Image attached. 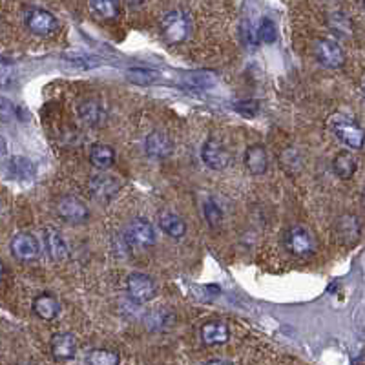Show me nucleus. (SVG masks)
Wrapping results in <instances>:
<instances>
[{"label":"nucleus","mask_w":365,"mask_h":365,"mask_svg":"<svg viewBox=\"0 0 365 365\" xmlns=\"http://www.w3.org/2000/svg\"><path fill=\"white\" fill-rule=\"evenodd\" d=\"M192 18L183 9H172L161 18V37L168 44H181L192 35Z\"/></svg>","instance_id":"nucleus-1"},{"label":"nucleus","mask_w":365,"mask_h":365,"mask_svg":"<svg viewBox=\"0 0 365 365\" xmlns=\"http://www.w3.org/2000/svg\"><path fill=\"white\" fill-rule=\"evenodd\" d=\"M24 24L35 35H52L59 30V20L42 8H28L24 11Z\"/></svg>","instance_id":"nucleus-2"},{"label":"nucleus","mask_w":365,"mask_h":365,"mask_svg":"<svg viewBox=\"0 0 365 365\" xmlns=\"http://www.w3.org/2000/svg\"><path fill=\"white\" fill-rule=\"evenodd\" d=\"M124 239L128 245L133 246H152L157 239L154 225L150 221L143 220V217H136L133 221L126 225L124 229Z\"/></svg>","instance_id":"nucleus-3"},{"label":"nucleus","mask_w":365,"mask_h":365,"mask_svg":"<svg viewBox=\"0 0 365 365\" xmlns=\"http://www.w3.org/2000/svg\"><path fill=\"white\" fill-rule=\"evenodd\" d=\"M128 296L137 304H146L157 294V285L150 276L143 273H132L126 280Z\"/></svg>","instance_id":"nucleus-4"},{"label":"nucleus","mask_w":365,"mask_h":365,"mask_svg":"<svg viewBox=\"0 0 365 365\" xmlns=\"http://www.w3.org/2000/svg\"><path fill=\"white\" fill-rule=\"evenodd\" d=\"M285 246L291 254L298 256V258H305V256L313 254L314 239L305 227H299L298 225V227H292V229L287 230Z\"/></svg>","instance_id":"nucleus-5"},{"label":"nucleus","mask_w":365,"mask_h":365,"mask_svg":"<svg viewBox=\"0 0 365 365\" xmlns=\"http://www.w3.org/2000/svg\"><path fill=\"white\" fill-rule=\"evenodd\" d=\"M333 130H335L336 137L343 145H347L349 148H361L365 143V130L358 123L351 119H336L333 124Z\"/></svg>","instance_id":"nucleus-6"},{"label":"nucleus","mask_w":365,"mask_h":365,"mask_svg":"<svg viewBox=\"0 0 365 365\" xmlns=\"http://www.w3.org/2000/svg\"><path fill=\"white\" fill-rule=\"evenodd\" d=\"M314 53H316V59L323 64L325 68H342L345 64V53L343 49L336 44L335 40L330 39H320L314 42Z\"/></svg>","instance_id":"nucleus-7"},{"label":"nucleus","mask_w":365,"mask_h":365,"mask_svg":"<svg viewBox=\"0 0 365 365\" xmlns=\"http://www.w3.org/2000/svg\"><path fill=\"white\" fill-rule=\"evenodd\" d=\"M57 214L68 223H84L88 220V208L75 196H62L57 201Z\"/></svg>","instance_id":"nucleus-8"},{"label":"nucleus","mask_w":365,"mask_h":365,"mask_svg":"<svg viewBox=\"0 0 365 365\" xmlns=\"http://www.w3.org/2000/svg\"><path fill=\"white\" fill-rule=\"evenodd\" d=\"M203 163L212 170H223L230 163V152L217 139H208L201 150Z\"/></svg>","instance_id":"nucleus-9"},{"label":"nucleus","mask_w":365,"mask_h":365,"mask_svg":"<svg viewBox=\"0 0 365 365\" xmlns=\"http://www.w3.org/2000/svg\"><path fill=\"white\" fill-rule=\"evenodd\" d=\"M40 252V243L33 234L20 232L11 239V254L20 261L35 260Z\"/></svg>","instance_id":"nucleus-10"},{"label":"nucleus","mask_w":365,"mask_h":365,"mask_svg":"<svg viewBox=\"0 0 365 365\" xmlns=\"http://www.w3.org/2000/svg\"><path fill=\"white\" fill-rule=\"evenodd\" d=\"M360 234H361V225L357 216L345 214V216H342L338 221H336V236H338V239L343 243V245H347V246L354 245V243L360 239Z\"/></svg>","instance_id":"nucleus-11"},{"label":"nucleus","mask_w":365,"mask_h":365,"mask_svg":"<svg viewBox=\"0 0 365 365\" xmlns=\"http://www.w3.org/2000/svg\"><path fill=\"white\" fill-rule=\"evenodd\" d=\"M52 354L55 360L68 361L77 354V340L71 333H59L52 338Z\"/></svg>","instance_id":"nucleus-12"},{"label":"nucleus","mask_w":365,"mask_h":365,"mask_svg":"<svg viewBox=\"0 0 365 365\" xmlns=\"http://www.w3.org/2000/svg\"><path fill=\"white\" fill-rule=\"evenodd\" d=\"M121 189V183L110 174H99L90 179V190L97 199H110L114 198Z\"/></svg>","instance_id":"nucleus-13"},{"label":"nucleus","mask_w":365,"mask_h":365,"mask_svg":"<svg viewBox=\"0 0 365 365\" xmlns=\"http://www.w3.org/2000/svg\"><path fill=\"white\" fill-rule=\"evenodd\" d=\"M44 246L48 256L53 261H64L68 258V245L61 232L55 229H46L44 232Z\"/></svg>","instance_id":"nucleus-14"},{"label":"nucleus","mask_w":365,"mask_h":365,"mask_svg":"<svg viewBox=\"0 0 365 365\" xmlns=\"http://www.w3.org/2000/svg\"><path fill=\"white\" fill-rule=\"evenodd\" d=\"M245 167H246V170L251 172L252 176H261V174L267 172L268 157H267V152H265L263 146L252 145L246 148Z\"/></svg>","instance_id":"nucleus-15"},{"label":"nucleus","mask_w":365,"mask_h":365,"mask_svg":"<svg viewBox=\"0 0 365 365\" xmlns=\"http://www.w3.org/2000/svg\"><path fill=\"white\" fill-rule=\"evenodd\" d=\"M33 313L44 321H52L61 313V304L52 294H39L33 299Z\"/></svg>","instance_id":"nucleus-16"},{"label":"nucleus","mask_w":365,"mask_h":365,"mask_svg":"<svg viewBox=\"0 0 365 365\" xmlns=\"http://www.w3.org/2000/svg\"><path fill=\"white\" fill-rule=\"evenodd\" d=\"M79 115L80 119L86 124H90V126H99L101 123H104L106 110L101 101L88 99V101H83L79 104Z\"/></svg>","instance_id":"nucleus-17"},{"label":"nucleus","mask_w":365,"mask_h":365,"mask_svg":"<svg viewBox=\"0 0 365 365\" xmlns=\"http://www.w3.org/2000/svg\"><path fill=\"white\" fill-rule=\"evenodd\" d=\"M229 327L223 321H208L201 327V340L205 345H221L229 342Z\"/></svg>","instance_id":"nucleus-18"},{"label":"nucleus","mask_w":365,"mask_h":365,"mask_svg":"<svg viewBox=\"0 0 365 365\" xmlns=\"http://www.w3.org/2000/svg\"><path fill=\"white\" fill-rule=\"evenodd\" d=\"M145 146H146V154H148L150 157H155V159L168 157V155L172 154V148H174L170 139L161 132L150 133V136L146 137Z\"/></svg>","instance_id":"nucleus-19"},{"label":"nucleus","mask_w":365,"mask_h":365,"mask_svg":"<svg viewBox=\"0 0 365 365\" xmlns=\"http://www.w3.org/2000/svg\"><path fill=\"white\" fill-rule=\"evenodd\" d=\"M159 227H161V230H163L167 236H170V238L174 239L183 238L186 234L185 221L181 220L179 216H176V214H172V212L161 214V217H159Z\"/></svg>","instance_id":"nucleus-20"},{"label":"nucleus","mask_w":365,"mask_h":365,"mask_svg":"<svg viewBox=\"0 0 365 365\" xmlns=\"http://www.w3.org/2000/svg\"><path fill=\"white\" fill-rule=\"evenodd\" d=\"M115 161L114 150L106 145H93L90 150V163L99 170H106L110 168Z\"/></svg>","instance_id":"nucleus-21"},{"label":"nucleus","mask_w":365,"mask_h":365,"mask_svg":"<svg viewBox=\"0 0 365 365\" xmlns=\"http://www.w3.org/2000/svg\"><path fill=\"white\" fill-rule=\"evenodd\" d=\"M9 174L18 179H28L35 174V164L31 163L28 157H20V155H15L9 161Z\"/></svg>","instance_id":"nucleus-22"},{"label":"nucleus","mask_w":365,"mask_h":365,"mask_svg":"<svg viewBox=\"0 0 365 365\" xmlns=\"http://www.w3.org/2000/svg\"><path fill=\"white\" fill-rule=\"evenodd\" d=\"M333 167H335V172L342 179H349L357 172V161H354V157L349 152H340L335 157Z\"/></svg>","instance_id":"nucleus-23"},{"label":"nucleus","mask_w":365,"mask_h":365,"mask_svg":"<svg viewBox=\"0 0 365 365\" xmlns=\"http://www.w3.org/2000/svg\"><path fill=\"white\" fill-rule=\"evenodd\" d=\"M119 354L115 351H108V349H93L86 357L88 365H119Z\"/></svg>","instance_id":"nucleus-24"},{"label":"nucleus","mask_w":365,"mask_h":365,"mask_svg":"<svg viewBox=\"0 0 365 365\" xmlns=\"http://www.w3.org/2000/svg\"><path fill=\"white\" fill-rule=\"evenodd\" d=\"M186 84L198 90H208L216 84V77L210 71H192L186 75Z\"/></svg>","instance_id":"nucleus-25"},{"label":"nucleus","mask_w":365,"mask_h":365,"mask_svg":"<svg viewBox=\"0 0 365 365\" xmlns=\"http://www.w3.org/2000/svg\"><path fill=\"white\" fill-rule=\"evenodd\" d=\"M90 8L93 9V13L99 15L102 18H115L119 15V4L117 2H112V0H97V2H92Z\"/></svg>","instance_id":"nucleus-26"},{"label":"nucleus","mask_w":365,"mask_h":365,"mask_svg":"<svg viewBox=\"0 0 365 365\" xmlns=\"http://www.w3.org/2000/svg\"><path fill=\"white\" fill-rule=\"evenodd\" d=\"M329 26L333 28V31L340 33V35H351L352 24L347 17L343 13H333L329 17Z\"/></svg>","instance_id":"nucleus-27"},{"label":"nucleus","mask_w":365,"mask_h":365,"mask_svg":"<svg viewBox=\"0 0 365 365\" xmlns=\"http://www.w3.org/2000/svg\"><path fill=\"white\" fill-rule=\"evenodd\" d=\"M258 39L267 42V44H270V42L276 40V24H274L270 18H261L260 28H258Z\"/></svg>","instance_id":"nucleus-28"},{"label":"nucleus","mask_w":365,"mask_h":365,"mask_svg":"<svg viewBox=\"0 0 365 365\" xmlns=\"http://www.w3.org/2000/svg\"><path fill=\"white\" fill-rule=\"evenodd\" d=\"M128 79L137 84H150L157 79V73L145 70V68H132V70H128Z\"/></svg>","instance_id":"nucleus-29"},{"label":"nucleus","mask_w":365,"mask_h":365,"mask_svg":"<svg viewBox=\"0 0 365 365\" xmlns=\"http://www.w3.org/2000/svg\"><path fill=\"white\" fill-rule=\"evenodd\" d=\"M205 217H207L208 225L210 227H217V225L221 223V217H223V214H221V208L217 207L216 203H205Z\"/></svg>","instance_id":"nucleus-30"},{"label":"nucleus","mask_w":365,"mask_h":365,"mask_svg":"<svg viewBox=\"0 0 365 365\" xmlns=\"http://www.w3.org/2000/svg\"><path fill=\"white\" fill-rule=\"evenodd\" d=\"M238 110L243 112L246 115H254L258 112V102L256 101H245L241 104H238Z\"/></svg>","instance_id":"nucleus-31"},{"label":"nucleus","mask_w":365,"mask_h":365,"mask_svg":"<svg viewBox=\"0 0 365 365\" xmlns=\"http://www.w3.org/2000/svg\"><path fill=\"white\" fill-rule=\"evenodd\" d=\"M9 62L6 61H2V84H8V77H9Z\"/></svg>","instance_id":"nucleus-32"},{"label":"nucleus","mask_w":365,"mask_h":365,"mask_svg":"<svg viewBox=\"0 0 365 365\" xmlns=\"http://www.w3.org/2000/svg\"><path fill=\"white\" fill-rule=\"evenodd\" d=\"M207 365H232V361L221 360V358H217V360H210Z\"/></svg>","instance_id":"nucleus-33"},{"label":"nucleus","mask_w":365,"mask_h":365,"mask_svg":"<svg viewBox=\"0 0 365 365\" xmlns=\"http://www.w3.org/2000/svg\"><path fill=\"white\" fill-rule=\"evenodd\" d=\"M364 11H365V4H364Z\"/></svg>","instance_id":"nucleus-34"},{"label":"nucleus","mask_w":365,"mask_h":365,"mask_svg":"<svg viewBox=\"0 0 365 365\" xmlns=\"http://www.w3.org/2000/svg\"><path fill=\"white\" fill-rule=\"evenodd\" d=\"M364 90H365V86H364Z\"/></svg>","instance_id":"nucleus-35"}]
</instances>
